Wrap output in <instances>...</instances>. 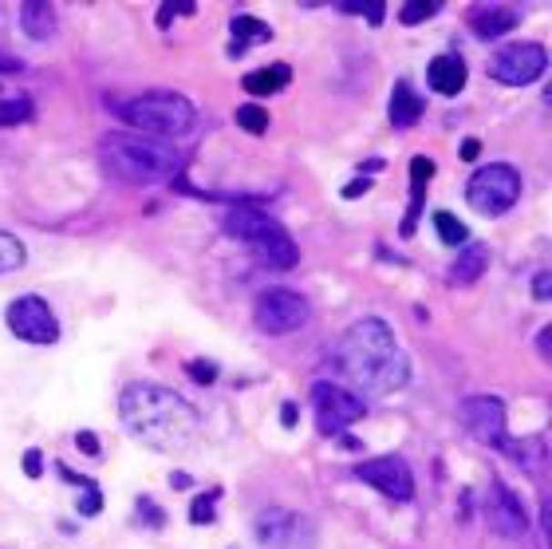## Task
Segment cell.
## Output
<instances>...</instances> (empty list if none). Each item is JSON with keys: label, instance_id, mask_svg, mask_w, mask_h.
I'll use <instances>...</instances> for the list:
<instances>
[{"label": "cell", "instance_id": "cell-1", "mask_svg": "<svg viewBox=\"0 0 552 549\" xmlns=\"http://www.w3.org/2000/svg\"><path fill=\"white\" fill-rule=\"evenodd\" d=\"M335 364L363 396H391L411 379V360L399 348L391 325L379 316H363L343 332L340 348H335Z\"/></svg>", "mask_w": 552, "mask_h": 549}, {"label": "cell", "instance_id": "cell-2", "mask_svg": "<svg viewBox=\"0 0 552 549\" xmlns=\"http://www.w3.org/2000/svg\"><path fill=\"white\" fill-rule=\"evenodd\" d=\"M118 415H123L127 431L154 451L186 447L201 427L194 403H186L178 391L158 384H130L118 399Z\"/></svg>", "mask_w": 552, "mask_h": 549}, {"label": "cell", "instance_id": "cell-3", "mask_svg": "<svg viewBox=\"0 0 552 549\" xmlns=\"http://www.w3.org/2000/svg\"><path fill=\"white\" fill-rule=\"evenodd\" d=\"M99 154H103L107 171L135 186L162 182V178H170L178 171L174 147H166L158 139H147V135H135V130H111V135H103Z\"/></svg>", "mask_w": 552, "mask_h": 549}, {"label": "cell", "instance_id": "cell-4", "mask_svg": "<svg viewBox=\"0 0 552 549\" xmlns=\"http://www.w3.org/2000/svg\"><path fill=\"white\" fill-rule=\"evenodd\" d=\"M118 115L135 127V135H147V139H158V142L189 135V127H194V119H198L194 103H189L186 95H178V91L138 95V99L118 107Z\"/></svg>", "mask_w": 552, "mask_h": 549}, {"label": "cell", "instance_id": "cell-5", "mask_svg": "<svg viewBox=\"0 0 552 549\" xmlns=\"http://www.w3.org/2000/svg\"><path fill=\"white\" fill-rule=\"evenodd\" d=\"M225 233L237 237V242H245L269 269H292L300 261V249H296L292 237H288L284 225L265 218V213H257V210H233L230 218H225Z\"/></svg>", "mask_w": 552, "mask_h": 549}, {"label": "cell", "instance_id": "cell-6", "mask_svg": "<svg viewBox=\"0 0 552 549\" xmlns=\"http://www.w3.org/2000/svg\"><path fill=\"white\" fill-rule=\"evenodd\" d=\"M521 198V174L513 171L509 162H489V166H477L465 182V202L470 210H477L482 218H497L517 206Z\"/></svg>", "mask_w": 552, "mask_h": 549}, {"label": "cell", "instance_id": "cell-7", "mask_svg": "<svg viewBox=\"0 0 552 549\" xmlns=\"http://www.w3.org/2000/svg\"><path fill=\"white\" fill-rule=\"evenodd\" d=\"M312 408H316L320 435H347V427L363 420V399L340 384H316L312 388Z\"/></svg>", "mask_w": 552, "mask_h": 549}, {"label": "cell", "instance_id": "cell-8", "mask_svg": "<svg viewBox=\"0 0 552 549\" xmlns=\"http://www.w3.org/2000/svg\"><path fill=\"white\" fill-rule=\"evenodd\" d=\"M548 67V52L541 44H509L501 47V52L489 56V76H494L497 83H506V88H525V83L541 79Z\"/></svg>", "mask_w": 552, "mask_h": 549}, {"label": "cell", "instance_id": "cell-9", "mask_svg": "<svg viewBox=\"0 0 552 549\" xmlns=\"http://www.w3.org/2000/svg\"><path fill=\"white\" fill-rule=\"evenodd\" d=\"M308 301L292 289H272L257 301V328L269 332V337H284V332H296L308 325Z\"/></svg>", "mask_w": 552, "mask_h": 549}, {"label": "cell", "instance_id": "cell-10", "mask_svg": "<svg viewBox=\"0 0 552 549\" xmlns=\"http://www.w3.org/2000/svg\"><path fill=\"white\" fill-rule=\"evenodd\" d=\"M5 320H8L12 337H20L28 344H56L59 340V320L40 296H20V301H12Z\"/></svg>", "mask_w": 552, "mask_h": 549}, {"label": "cell", "instance_id": "cell-11", "mask_svg": "<svg viewBox=\"0 0 552 549\" xmlns=\"http://www.w3.org/2000/svg\"><path fill=\"white\" fill-rule=\"evenodd\" d=\"M355 479L375 486V491L383 498H391V502H411V498H414V474H411V467H406L399 455H379V459L359 462Z\"/></svg>", "mask_w": 552, "mask_h": 549}, {"label": "cell", "instance_id": "cell-12", "mask_svg": "<svg viewBox=\"0 0 552 549\" xmlns=\"http://www.w3.org/2000/svg\"><path fill=\"white\" fill-rule=\"evenodd\" d=\"M462 423L482 439L486 447H497V451H509V435H506V403L494 399V396H470L462 399Z\"/></svg>", "mask_w": 552, "mask_h": 549}, {"label": "cell", "instance_id": "cell-13", "mask_svg": "<svg viewBox=\"0 0 552 549\" xmlns=\"http://www.w3.org/2000/svg\"><path fill=\"white\" fill-rule=\"evenodd\" d=\"M489 522H494L506 538H521L525 533V510H521L517 494H513L506 482L489 486Z\"/></svg>", "mask_w": 552, "mask_h": 549}, {"label": "cell", "instance_id": "cell-14", "mask_svg": "<svg viewBox=\"0 0 552 549\" xmlns=\"http://www.w3.org/2000/svg\"><path fill=\"white\" fill-rule=\"evenodd\" d=\"M300 526H308V522L300 518V514L272 510V514H261V518H257V542H261V549H284V545L296 549Z\"/></svg>", "mask_w": 552, "mask_h": 549}, {"label": "cell", "instance_id": "cell-15", "mask_svg": "<svg viewBox=\"0 0 552 549\" xmlns=\"http://www.w3.org/2000/svg\"><path fill=\"white\" fill-rule=\"evenodd\" d=\"M465 79H470V71H465L462 56H438V59H430V67H426V83L438 95H458L465 88Z\"/></svg>", "mask_w": 552, "mask_h": 549}, {"label": "cell", "instance_id": "cell-16", "mask_svg": "<svg viewBox=\"0 0 552 549\" xmlns=\"http://www.w3.org/2000/svg\"><path fill=\"white\" fill-rule=\"evenodd\" d=\"M387 115H391V127H414L418 119H423V99L411 91V83H394V91H391V107H387Z\"/></svg>", "mask_w": 552, "mask_h": 549}, {"label": "cell", "instance_id": "cell-17", "mask_svg": "<svg viewBox=\"0 0 552 549\" xmlns=\"http://www.w3.org/2000/svg\"><path fill=\"white\" fill-rule=\"evenodd\" d=\"M486 265H489V249L474 242V245L462 249L458 261H454L450 281H454V285H477V281H482V273H486Z\"/></svg>", "mask_w": 552, "mask_h": 549}, {"label": "cell", "instance_id": "cell-18", "mask_svg": "<svg viewBox=\"0 0 552 549\" xmlns=\"http://www.w3.org/2000/svg\"><path fill=\"white\" fill-rule=\"evenodd\" d=\"M20 24L32 40H47V36L56 32V8L47 5V0H28V5L20 8Z\"/></svg>", "mask_w": 552, "mask_h": 549}, {"label": "cell", "instance_id": "cell-19", "mask_svg": "<svg viewBox=\"0 0 552 549\" xmlns=\"http://www.w3.org/2000/svg\"><path fill=\"white\" fill-rule=\"evenodd\" d=\"M517 28V12L513 8H482V12H474V32L482 36V40H494V36H506Z\"/></svg>", "mask_w": 552, "mask_h": 549}, {"label": "cell", "instance_id": "cell-20", "mask_svg": "<svg viewBox=\"0 0 552 549\" xmlns=\"http://www.w3.org/2000/svg\"><path fill=\"white\" fill-rule=\"evenodd\" d=\"M233 44H230V52L233 56H241L245 52V44H265L272 40V28L265 20H257V16H233Z\"/></svg>", "mask_w": 552, "mask_h": 549}, {"label": "cell", "instance_id": "cell-21", "mask_svg": "<svg viewBox=\"0 0 552 549\" xmlns=\"http://www.w3.org/2000/svg\"><path fill=\"white\" fill-rule=\"evenodd\" d=\"M292 79V71H288V64H272V67H261V71H249L245 76V91L249 95H276L284 88V83Z\"/></svg>", "mask_w": 552, "mask_h": 549}, {"label": "cell", "instance_id": "cell-22", "mask_svg": "<svg viewBox=\"0 0 552 549\" xmlns=\"http://www.w3.org/2000/svg\"><path fill=\"white\" fill-rule=\"evenodd\" d=\"M24 261H28V249L16 233H5L0 230V273H16L24 269Z\"/></svg>", "mask_w": 552, "mask_h": 549}, {"label": "cell", "instance_id": "cell-23", "mask_svg": "<svg viewBox=\"0 0 552 549\" xmlns=\"http://www.w3.org/2000/svg\"><path fill=\"white\" fill-rule=\"evenodd\" d=\"M434 230H438V237H442V245H450V249H458V245L470 242V230H465V225L454 218V213H446V210L434 213Z\"/></svg>", "mask_w": 552, "mask_h": 549}, {"label": "cell", "instance_id": "cell-24", "mask_svg": "<svg viewBox=\"0 0 552 549\" xmlns=\"http://www.w3.org/2000/svg\"><path fill=\"white\" fill-rule=\"evenodd\" d=\"M237 127H245L249 135H265V130H269V111L261 103H241V107H237Z\"/></svg>", "mask_w": 552, "mask_h": 549}, {"label": "cell", "instance_id": "cell-25", "mask_svg": "<svg viewBox=\"0 0 552 549\" xmlns=\"http://www.w3.org/2000/svg\"><path fill=\"white\" fill-rule=\"evenodd\" d=\"M434 178V162L426 154H414L411 159V194H426V182Z\"/></svg>", "mask_w": 552, "mask_h": 549}, {"label": "cell", "instance_id": "cell-26", "mask_svg": "<svg viewBox=\"0 0 552 549\" xmlns=\"http://www.w3.org/2000/svg\"><path fill=\"white\" fill-rule=\"evenodd\" d=\"M28 119H32V103L28 99L0 103V127H16V123H28Z\"/></svg>", "mask_w": 552, "mask_h": 549}, {"label": "cell", "instance_id": "cell-27", "mask_svg": "<svg viewBox=\"0 0 552 549\" xmlns=\"http://www.w3.org/2000/svg\"><path fill=\"white\" fill-rule=\"evenodd\" d=\"M99 510H103V491H99V486H83V498H79V514L83 518H95V514H99Z\"/></svg>", "mask_w": 552, "mask_h": 549}, {"label": "cell", "instance_id": "cell-28", "mask_svg": "<svg viewBox=\"0 0 552 549\" xmlns=\"http://www.w3.org/2000/svg\"><path fill=\"white\" fill-rule=\"evenodd\" d=\"M186 372L194 376V384H213V379H218V364L213 360H189Z\"/></svg>", "mask_w": 552, "mask_h": 549}, {"label": "cell", "instance_id": "cell-29", "mask_svg": "<svg viewBox=\"0 0 552 549\" xmlns=\"http://www.w3.org/2000/svg\"><path fill=\"white\" fill-rule=\"evenodd\" d=\"M434 12H438V5H426V0H414V5H406V8L399 12V20H403V24H418V20L434 16Z\"/></svg>", "mask_w": 552, "mask_h": 549}, {"label": "cell", "instance_id": "cell-30", "mask_svg": "<svg viewBox=\"0 0 552 549\" xmlns=\"http://www.w3.org/2000/svg\"><path fill=\"white\" fill-rule=\"evenodd\" d=\"M213 498H218V494L198 498V502L189 506V522H194V526H201V522H213Z\"/></svg>", "mask_w": 552, "mask_h": 549}, {"label": "cell", "instance_id": "cell-31", "mask_svg": "<svg viewBox=\"0 0 552 549\" xmlns=\"http://www.w3.org/2000/svg\"><path fill=\"white\" fill-rule=\"evenodd\" d=\"M24 474H28V479H40V474H44V455H40V451H28V455H24Z\"/></svg>", "mask_w": 552, "mask_h": 549}, {"label": "cell", "instance_id": "cell-32", "mask_svg": "<svg viewBox=\"0 0 552 549\" xmlns=\"http://www.w3.org/2000/svg\"><path fill=\"white\" fill-rule=\"evenodd\" d=\"M367 190H371V178H355V182H347V186H343V198H347V202H355V198H363Z\"/></svg>", "mask_w": 552, "mask_h": 549}, {"label": "cell", "instance_id": "cell-33", "mask_svg": "<svg viewBox=\"0 0 552 549\" xmlns=\"http://www.w3.org/2000/svg\"><path fill=\"white\" fill-rule=\"evenodd\" d=\"M76 447L83 451V455H99V439H95L91 431H79L76 435Z\"/></svg>", "mask_w": 552, "mask_h": 549}, {"label": "cell", "instance_id": "cell-34", "mask_svg": "<svg viewBox=\"0 0 552 549\" xmlns=\"http://www.w3.org/2000/svg\"><path fill=\"white\" fill-rule=\"evenodd\" d=\"M548 293H552V277H548V273H537V281H533V296H537V301H548Z\"/></svg>", "mask_w": 552, "mask_h": 549}, {"label": "cell", "instance_id": "cell-35", "mask_svg": "<svg viewBox=\"0 0 552 549\" xmlns=\"http://www.w3.org/2000/svg\"><path fill=\"white\" fill-rule=\"evenodd\" d=\"M138 506H142V514H147V522H150V526L158 530V526H162V514H158V510H154V502H150V498H142Z\"/></svg>", "mask_w": 552, "mask_h": 549}, {"label": "cell", "instance_id": "cell-36", "mask_svg": "<svg viewBox=\"0 0 552 549\" xmlns=\"http://www.w3.org/2000/svg\"><path fill=\"white\" fill-rule=\"evenodd\" d=\"M477 154H482V142H477V139H465V142H462V159H465V162H474Z\"/></svg>", "mask_w": 552, "mask_h": 549}, {"label": "cell", "instance_id": "cell-37", "mask_svg": "<svg viewBox=\"0 0 552 549\" xmlns=\"http://www.w3.org/2000/svg\"><path fill=\"white\" fill-rule=\"evenodd\" d=\"M281 423L288 427V431L296 427V403H284V408H281Z\"/></svg>", "mask_w": 552, "mask_h": 549}, {"label": "cell", "instance_id": "cell-38", "mask_svg": "<svg viewBox=\"0 0 552 549\" xmlns=\"http://www.w3.org/2000/svg\"><path fill=\"white\" fill-rule=\"evenodd\" d=\"M367 20L379 24V20H383V5H371V8H367Z\"/></svg>", "mask_w": 552, "mask_h": 549}, {"label": "cell", "instance_id": "cell-39", "mask_svg": "<svg viewBox=\"0 0 552 549\" xmlns=\"http://www.w3.org/2000/svg\"><path fill=\"white\" fill-rule=\"evenodd\" d=\"M16 67H20V64H16V59H8L5 52H0V71H16Z\"/></svg>", "mask_w": 552, "mask_h": 549}, {"label": "cell", "instance_id": "cell-40", "mask_svg": "<svg viewBox=\"0 0 552 549\" xmlns=\"http://www.w3.org/2000/svg\"><path fill=\"white\" fill-rule=\"evenodd\" d=\"M170 486H178V491H182V486H189V474H170Z\"/></svg>", "mask_w": 552, "mask_h": 549}]
</instances>
